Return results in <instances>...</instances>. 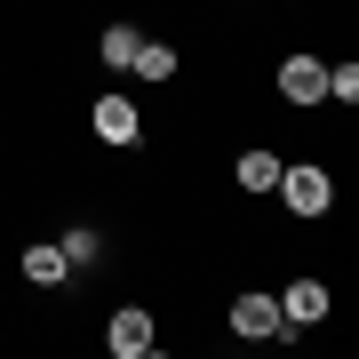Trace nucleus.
Wrapping results in <instances>:
<instances>
[{
  "label": "nucleus",
  "instance_id": "nucleus-1",
  "mask_svg": "<svg viewBox=\"0 0 359 359\" xmlns=\"http://www.w3.org/2000/svg\"><path fill=\"white\" fill-rule=\"evenodd\" d=\"M271 192L287 200V216H327V208H335V176H327V168H280Z\"/></svg>",
  "mask_w": 359,
  "mask_h": 359
},
{
  "label": "nucleus",
  "instance_id": "nucleus-2",
  "mask_svg": "<svg viewBox=\"0 0 359 359\" xmlns=\"http://www.w3.org/2000/svg\"><path fill=\"white\" fill-rule=\"evenodd\" d=\"M231 335H248V344H271V335H287L280 295H240V304H231Z\"/></svg>",
  "mask_w": 359,
  "mask_h": 359
},
{
  "label": "nucleus",
  "instance_id": "nucleus-3",
  "mask_svg": "<svg viewBox=\"0 0 359 359\" xmlns=\"http://www.w3.org/2000/svg\"><path fill=\"white\" fill-rule=\"evenodd\" d=\"M88 128H96L104 144H136V136H144V112H136L128 96H96V104H88Z\"/></svg>",
  "mask_w": 359,
  "mask_h": 359
},
{
  "label": "nucleus",
  "instance_id": "nucleus-4",
  "mask_svg": "<svg viewBox=\"0 0 359 359\" xmlns=\"http://www.w3.org/2000/svg\"><path fill=\"white\" fill-rule=\"evenodd\" d=\"M280 96L287 104H320L327 96V65H320V56H287V65H280Z\"/></svg>",
  "mask_w": 359,
  "mask_h": 359
},
{
  "label": "nucleus",
  "instance_id": "nucleus-5",
  "mask_svg": "<svg viewBox=\"0 0 359 359\" xmlns=\"http://www.w3.org/2000/svg\"><path fill=\"white\" fill-rule=\"evenodd\" d=\"M280 320H287V327L327 320V280H287V295H280Z\"/></svg>",
  "mask_w": 359,
  "mask_h": 359
},
{
  "label": "nucleus",
  "instance_id": "nucleus-6",
  "mask_svg": "<svg viewBox=\"0 0 359 359\" xmlns=\"http://www.w3.org/2000/svg\"><path fill=\"white\" fill-rule=\"evenodd\" d=\"M120 359H144L152 351V311H112V335H104Z\"/></svg>",
  "mask_w": 359,
  "mask_h": 359
},
{
  "label": "nucleus",
  "instance_id": "nucleus-7",
  "mask_svg": "<svg viewBox=\"0 0 359 359\" xmlns=\"http://www.w3.org/2000/svg\"><path fill=\"white\" fill-rule=\"evenodd\" d=\"M128 72H136V80H176V48H168V40H136Z\"/></svg>",
  "mask_w": 359,
  "mask_h": 359
},
{
  "label": "nucleus",
  "instance_id": "nucleus-8",
  "mask_svg": "<svg viewBox=\"0 0 359 359\" xmlns=\"http://www.w3.org/2000/svg\"><path fill=\"white\" fill-rule=\"evenodd\" d=\"M25 280H32V287H56V280H72L65 248H25Z\"/></svg>",
  "mask_w": 359,
  "mask_h": 359
},
{
  "label": "nucleus",
  "instance_id": "nucleus-9",
  "mask_svg": "<svg viewBox=\"0 0 359 359\" xmlns=\"http://www.w3.org/2000/svg\"><path fill=\"white\" fill-rule=\"evenodd\" d=\"M271 184H280V152H240V192H271Z\"/></svg>",
  "mask_w": 359,
  "mask_h": 359
},
{
  "label": "nucleus",
  "instance_id": "nucleus-10",
  "mask_svg": "<svg viewBox=\"0 0 359 359\" xmlns=\"http://www.w3.org/2000/svg\"><path fill=\"white\" fill-rule=\"evenodd\" d=\"M136 25H112V32H104V65H112V72H128V56H136Z\"/></svg>",
  "mask_w": 359,
  "mask_h": 359
},
{
  "label": "nucleus",
  "instance_id": "nucleus-11",
  "mask_svg": "<svg viewBox=\"0 0 359 359\" xmlns=\"http://www.w3.org/2000/svg\"><path fill=\"white\" fill-rule=\"evenodd\" d=\"M56 248H65V264H96V248H104V240H96V231H65Z\"/></svg>",
  "mask_w": 359,
  "mask_h": 359
},
{
  "label": "nucleus",
  "instance_id": "nucleus-12",
  "mask_svg": "<svg viewBox=\"0 0 359 359\" xmlns=\"http://www.w3.org/2000/svg\"><path fill=\"white\" fill-rule=\"evenodd\" d=\"M327 96H335V104H359V65H335V72H327Z\"/></svg>",
  "mask_w": 359,
  "mask_h": 359
}]
</instances>
